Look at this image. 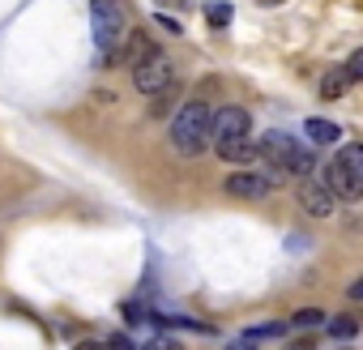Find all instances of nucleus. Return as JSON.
<instances>
[{"mask_svg":"<svg viewBox=\"0 0 363 350\" xmlns=\"http://www.w3.org/2000/svg\"><path fill=\"white\" fill-rule=\"evenodd\" d=\"M214 141V107L201 103V98H189V103H179L175 115H171V145L179 154H206V145Z\"/></svg>","mask_w":363,"mask_h":350,"instance_id":"obj_1","label":"nucleus"},{"mask_svg":"<svg viewBox=\"0 0 363 350\" xmlns=\"http://www.w3.org/2000/svg\"><path fill=\"white\" fill-rule=\"evenodd\" d=\"M141 350H184V346H179L175 337H167V333H158V337H154V341H145Z\"/></svg>","mask_w":363,"mask_h":350,"instance_id":"obj_19","label":"nucleus"},{"mask_svg":"<svg viewBox=\"0 0 363 350\" xmlns=\"http://www.w3.org/2000/svg\"><path fill=\"white\" fill-rule=\"evenodd\" d=\"M223 188L231 197H240V201H261V197L274 193V180H269V175H261V171H231L227 180H223Z\"/></svg>","mask_w":363,"mask_h":350,"instance_id":"obj_7","label":"nucleus"},{"mask_svg":"<svg viewBox=\"0 0 363 350\" xmlns=\"http://www.w3.org/2000/svg\"><path fill=\"white\" fill-rule=\"evenodd\" d=\"M227 350H261V337L248 329V333H240L235 341H227Z\"/></svg>","mask_w":363,"mask_h":350,"instance_id":"obj_18","label":"nucleus"},{"mask_svg":"<svg viewBox=\"0 0 363 350\" xmlns=\"http://www.w3.org/2000/svg\"><path fill=\"white\" fill-rule=\"evenodd\" d=\"M231 13H235V9H231V5H223V0H214V5L206 9L210 26H227V22H231Z\"/></svg>","mask_w":363,"mask_h":350,"instance_id":"obj_16","label":"nucleus"},{"mask_svg":"<svg viewBox=\"0 0 363 350\" xmlns=\"http://www.w3.org/2000/svg\"><path fill=\"white\" fill-rule=\"evenodd\" d=\"M214 154H218L223 162L248 166V162H257V158H261V145H257L252 137H244V141H227V145H214Z\"/></svg>","mask_w":363,"mask_h":350,"instance_id":"obj_9","label":"nucleus"},{"mask_svg":"<svg viewBox=\"0 0 363 350\" xmlns=\"http://www.w3.org/2000/svg\"><path fill=\"white\" fill-rule=\"evenodd\" d=\"M295 197H299V205H303L312 218H333V210H337V197L329 193V184L320 180V175H308V180H299Z\"/></svg>","mask_w":363,"mask_h":350,"instance_id":"obj_5","label":"nucleus"},{"mask_svg":"<svg viewBox=\"0 0 363 350\" xmlns=\"http://www.w3.org/2000/svg\"><path fill=\"white\" fill-rule=\"evenodd\" d=\"M320 180L329 184V193H333L337 201H359V197H363V184L354 180V175H350V171H346V166H342L337 158H329V162H325Z\"/></svg>","mask_w":363,"mask_h":350,"instance_id":"obj_8","label":"nucleus"},{"mask_svg":"<svg viewBox=\"0 0 363 350\" xmlns=\"http://www.w3.org/2000/svg\"><path fill=\"white\" fill-rule=\"evenodd\" d=\"M342 69H346V77H350V81H363V47H354V52H350V60H346Z\"/></svg>","mask_w":363,"mask_h":350,"instance_id":"obj_17","label":"nucleus"},{"mask_svg":"<svg viewBox=\"0 0 363 350\" xmlns=\"http://www.w3.org/2000/svg\"><path fill=\"white\" fill-rule=\"evenodd\" d=\"M244 137H252V115L244 107H218L214 111V145L244 141Z\"/></svg>","mask_w":363,"mask_h":350,"instance_id":"obj_6","label":"nucleus"},{"mask_svg":"<svg viewBox=\"0 0 363 350\" xmlns=\"http://www.w3.org/2000/svg\"><path fill=\"white\" fill-rule=\"evenodd\" d=\"M90 30H94V47L99 60L111 64L124 47V30H128V5L124 0H90Z\"/></svg>","mask_w":363,"mask_h":350,"instance_id":"obj_2","label":"nucleus"},{"mask_svg":"<svg viewBox=\"0 0 363 350\" xmlns=\"http://www.w3.org/2000/svg\"><path fill=\"white\" fill-rule=\"evenodd\" d=\"M261 158H269L278 171H286V175H299V180H308V175L316 171V158H312V149H303L295 137H286V132H265L261 137Z\"/></svg>","mask_w":363,"mask_h":350,"instance_id":"obj_3","label":"nucleus"},{"mask_svg":"<svg viewBox=\"0 0 363 350\" xmlns=\"http://www.w3.org/2000/svg\"><path fill=\"white\" fill-rule=\"evenodd\" d=\"M325 320H329V316H325L320 307H299L286 324H291V329H316V324H325Z\"/></svg>","mask_w":363,"mask_h":350,"instance_id":"obj_13","label":"nucleus"},{"mask_svg":"<svg viewBox=\"0 0 363 350\" xmlns=\"http://www.w3.org/2000/svg\"><path fill=\"white\" fill-rule=\"evenodd\" d=\"M333 158H337V162H342V166L354 175V180L363 184V141H346V145H342Z\"/></svg>","mask_w":363,"mask_h":350,"instance_id":"obj_11","label":"nucleus"},{"mask_svg":"<svg viewBox=\"0 0 363 350\" xmlns=\"http://www.w3.org/2000/svg\"><path fill=\"white\" fill-rule=\"evenodd\" d=\"M303 132H308L312 145H337V141H342V128H337L333 120H308Z\"/></svg>","mask_w":363,"mask_h":350,"instance_id":"obj_10","label":"nucleus"},{"mask_svg":"<svg viewBox=\"0 0 363 350\" xmlns=\"http://www.w3.org/2000/svg\"><path fill=\"white\" fill-rule=\"evenodd\" d=\"M133 86L141 90V94H162V90H171L175 86V64H171V56L167 52H154V56H145L137 69H133Z\"/></svg>","mask_w":363,"mask_h":350,"instance_id":"obj_4","label":"nucleus"},{"mask_svg":"<svg viewBox=\"0 0 363 350\" xmlns=\"http://www.w3.org/2000/svg\"><path fill=\"white\" fill-rule=\"evenodd\" d=\"M346 295H350V299H363V273H359V278L346 286Z\"/></svg>","mask_w":363,"mask_h":350,"instance_id":"obj_21","label":"nucleus"},{"mask_svg":"<svg viewBox=\"0 0 363 350\" xmlns=\"http://www.w3.org/2000/svg\"><path fill=\"white\" fill-rule=\"evenodd\" d=\"M346 350H350V346H346Z\"/></svg>","mask_w":363,"mask_h":350,"instance_id":"obj_23","label":"nucleus"},{"mask_svg":"<svg viewBox=\"0 0 363 350\" xmlns=\"http://www.w3.org/2000/svg\"><path fill=\"white\" fill-rule=\"evenodd\" d=\"M154 52H158V47L150 43V35H145V30H133V35H128V47H124V60L137 69V64H141L145 56H154Z\"/></svg>","mask_w":363,"mask_h":350,"instance_id":"obj_12","label":"nucleus"},{"mask_svg":"<svg viewBox=\"0 0 363 350\" xmlns=\"http://www.w3.org/2000/svg\"><path fill=\"white\" fill-rule=\"evenodd\" d=\"M77 350H107V346H103V341H82Z\"/></svg>","mask_w":363,"mask_h":350,"instance_id":"obj_22","label":"nucleus"},{"mask_svg":"<svg viewBox=\"0 0 363 350\" xmlns=\"http://www.w3.org/2000/svg\"><path fill=\"white\" fill-rule=\"evenodd\" d=\"M325 324H329V337H342V341H350L359 333V320L354 316H329Z\"/></svg>","mask_w":363,"mask_h":350,"instance_id":"obj_14","label":"nucleus"},{"mask_svg":"<svg viewBox=\"0 0 363 350\" xmlns=\"http://www.w3.org/2000/svg\"><path fill=\"white\" fill-rule=\"evenodd\" d=\"M282 350H316V341H312V337H295V341H286Z\"/></svg>","mask_w":363,"mask_h":350,"instance_id":"obj_20","label":"nucleus"},{"mask_svg":"<svg viewBox=\"0 0 363 350\" xmlns=\"http://www.w3.org/2000/svg\"><path fill=\"white\" fill-rule=\"evenodd\" d=\"M346 69H333V73H325V81H320V98H337L342 90H346Z\"/></svg>","mask_w":363,"mask_h":350,"instance_id":"obj_15","label":"nucleus"}]
</instances>
